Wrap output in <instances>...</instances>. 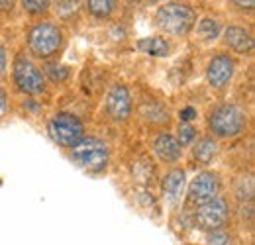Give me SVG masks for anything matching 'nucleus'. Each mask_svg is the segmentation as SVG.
<instances>
[{
	"label": "nucleus",
	"mask_w": 255,
	"mask_h": 245,
	"mask_svg": "<svg viewBox=\"0 0 255 245\" xmlns=\"http://www.w3.org/2000/svg\"><path fill=\"white\" fill-rule=\"evenodd\" d=\"M108 145L98 137H83L77 145L71 147V159L87 171H102L108 165Z\"/></svg>",
	"instance_id": "7ed1b4c3"
},
{
	"label": "nucleus",
	"mask_w": 255,
	"mask_h": 245,
	"mask_svg": "<svg viewBox=\"0 0 255 245\" xmlns=\"http://www.w3.org/2000/svg\"><path fill=\"white\" fill-rule=\"evenodd\" d=\"M218 153V143L214 137H202L196 145H194V159L200 163V165H208L214 155Z\"/></svg>",
	"instance_id": "2eb2a0df"
},
{
	"label": "nucleus",
	"mask_w": 255,
	"mask_h": 245,
	"mask_svg": "<svg viewBox=\"0 0 255 245\" xmlns=\"http://www.w3.org/2000/svg\"><path fill=\"white\" fill-rule=\"evenodd\" d=\"M224 41L236 53H252L254 51V37L242 26H230L224 31Z\"/></svg>",
	"instance_id": "9b49d317"
},
{
	"label": "nucleus",
	"mask_w": 255,
	"mask_h": 245,
	"mask_svg": "<svg viewBox=\"0 0 255 245\" xmlns=\"http://www.w3.org/2000/svg\"><path fill=\"white\" fill-rule=\"evenodd\" d=\"M63 35L55 24H35L28 33V45L37 57H49L61 47Z\"/></svg>",
	"instance_id": "39448f33"
},
{
	"label": "nucleus",
	"mask_w": 255,
	"mask_h": 245,
	"mask_svg": "<svg viewBox=\"0 0 255 245\" xmlns=\"http://www.w3.org/2000/svg\"><path fill=\"white\" fill-rule=\"evenodd\" d=\"M106 110L110 114V118H114L116 122H124L128 120L129 112H131V96L124 85H114L108 98H106Z\"/></svg>",
	"instance_id": "9d476101"
},
{
	"label": "nucleus",
	"mask_w": 255,
	"mask_h": 245,
	"mask_svg": "<svg viewBox=\"0 0 255 245\" xmlns=\"http://www.w3.org/2000/svg\"><path fill=\"white\" fill-rule=\"evenodd\" d=\"M220 190H222L220 177L216 173L204 171V173H198L191 183V186H189V200L192 204L202 206L206 202H212V200L220 198Z\"/></svg>",
	"instance_id": "6e6552de"
},
{
	"label": "nucleus",
	"mask_w": 255,
	"mask_h": 245,
	"mask_svg": "<svg viewBox=\"0 0 255 245\" xmlns=\"http://www.w3.org/2000/svg\"><path fill=\"white\" fill-rule=\"evenodd\" d=\"M6 114V92L0 89V118Z\"/></svg>",
	"instance_id": "b1692460"
},
{
	"label": "nucleus",
	"mask_w": 255,
	"mask_h": 245,
	"mask_svg": "<svg viewBox=\"0 0 255 245\" xmlns=\"http://www.w3.org/2000/svg\"><path fill=\"white\" fill-rule=\"evenodd\" d=\"M194 137H196V129L189 125V123H183L181 127H179V145L183 147V145H191L192 141H194Z\"/></svg>",
	"instance_id": "aec40b11"
},
{
	"label": "nucleus",
	"mask_w": 255,
	"mask_h": 245,
	"mask_svg": "<svg viewBox=\"0 0 255 245\" xmlns=\"http://www.w3.org/2000/svg\"><path fill=\"white\" fill-rule=\"evenodd\" d=\"M153 149H155L157 157H159L161 161H165V163H175V161H179L181 151H183V147L179 145L177 137L171 135V133H159V135L155 137V141H153Z\"/></svg>",
	"instance_id": "f8f14e48"
},
{
	"label": "nucleus",
	"mask_w": 255,
	"mask_h": 245,
	"mask_svg": "<svg viewBox=\"0 0 255 245\" xmlns=\"http://www.w3.org/2000/svg\"><path fill=\"white\" fill-rule=\"evenodd\" d=\"M14 81L28 94H41L45 91V77L26 55H18L14 61Z\"/></svg>",
	"instance_id": "423d86ee"
},
{
	"label": "nucleus",
	"mask_w": 255,
	"mask_h": 245,
	"mask_svg": "<svg viewBox=\"0 0 255 245\" xmlns=\"http://www.w3.org/2000/svg\"><path fill=\"white\" fill-rule=\"evenodd\" d=\"M236 192H238V198L242 202H246V200L252 202V198H254V179H252V175H246V177L240 179Z\"/></svg>",
	"instance_id": "a211bd4d"
},
{
	"label": "nucleus",
	"mask_w": 255,
	"mask_h": 245,
	"mask_svg": "<svg viewBox=\"0 0 255 245\" xmlns=\"http://www.w3.org/2000/svg\"><path fill=\"white\" fill-rule=\"evenodd\" d=\"M232 4H236V6H242V8H244V6H246V8H254V0H248V2H232Z\"/></svg>",
	"instance_id": "a878e982"
},
{
	"label": "nucleus",
	"mask_w": 255,
	"mask_h": 245,
	"mask_svg": "<svg viewBox=\"0 0 255 245\" xmlns=\"http://www.w3.org/2000/svg\"><path fill=\"white\" fill-rule=\"evenodd\" d=\"M194 116H196V110H194L192 106H187V108H183V110H181V114H179L181 122H191Z\"/></svg>",
	"instance_id": "5701e85b"
},
{
	"label": "nucleus",
	"mask_w": 255,
	"mask_h": 245,
	"mask_svg": "<svg viewBox=\"0 0 255 245\" xmlns=\"http://www.w3.org/2000/svg\"><path fill=\"white\" fill-rule=\"evenodd\" d=\"M47 131H49L51 139L57 145H61V147H73V145H77L83 139L85 127H83V122L77 116H73L69 112H61V114H57V116H53L49 120Z\"/></svg>",
	"instance_id": "20e7f679"
},
{
	"label": "nucleus",
	"mask_w": 255,
	"mask_h": 245,
	"mask_svg": "<svg viewBox=\"0 0 255 245\" xmlns=\"http://www.w3.org/2000/svg\"><path fill=\"white\" fill-rule=\"evenodd\" d=\"M196 226L204 232H220L224 226L228 224L230 218V208L228 202L224 198H216L212 202H206L202 206H198L196 210Z\"/></svg>",
	"instance_id": "0eeeda50"
},
{
	"label": "nucleus",
	"mask_w": 255,
	"mask_h": 245,
	"mask_svg": "<svg viewBox=\"0 0 255 245\" xmlns=\"http://www.w3.org/2000/svg\"><path fill=\"white\" fill-rule=\"evenodd\" d=\"M87 8L96 18H108L114 10V2L112 0H89Z\"/></svg>",
	"instance_id": "f3484780"
},
{
	"label": "nucleus",
	"mask_w": 255,
	"mask_h": 245,
	"mask_svg": "<svg viewBox=\"0 0 255 245\" xmlns=\"http://www.w3.org/2000/svg\"><path fill=\"white\" fill-rule=\"evenodd\" d=\"M4 69H6V53H4V47L0 43V75L4 73Z\"/></svg>",
	"instance_id": "393cba45"
},
{
	"label": "nucleus",
	"mask_w": 255,
	"mask_h": 245,
	"mask_svg": "<svg viewBox=\"0 0 255 245\" xmlns=\"http://www.w3.org/2000/svg\"><path fill=\"white\" fill-rule=\"evenodd\" d=\"M208 125L212 129V133H216L218 137H236L248 125V118L240 106L220 104L212 110V114L208 118Z\"/></svg>",
	"instance_id": "f03ea898"
},
{
	"label": "nucleus",
	"mask_w": 255,
	"mask_h": 245,
	"mask_svg": "<svg viewBox=\"0 0 255 245\" xmlns=\"http://www.w3.org/2000/svg\"><path fill=\"white\" fill-rule=\"evenodd\" d=\"M204 245H234V236L228 232H212Z\"/></svg>",
	"instance_id": "6ab92c4d"
},
{
	"label": "nucleus",
	"mask_w": 255,
	"mask_h": 245,
	"mask_svg": "<svg viewBox=\"0 0 255 245\" xmlns=\"http://www.w3.org/2000/svg\"><path fill=\"white\" fill-rule=\"evenodd\" d=\"M45 73H47V77H49L51 81H57V83L65 81V79H67V75H69V71L65 69L63 65H53V63L45 67Z\"/></svg>",
	"instance_id": "412c9836"
},
{
	"label": "nucleus",
	"mask_w": 255,
	"mask_h": 245,
	"mask_svg": "<svg viewBox=\"0 0 255 245\" xmlns=\"http://www.w3.org/2000/svg\"><path fill=\"white\" fill-rule=\"evenodd\" d=\"M198 35L206 41H212L220 35V24L216 18H202L198 22Z\"/></svg>",
	"instance_id": "dca6fc26"
},
{
	"label": "nucleus",
	"mask_w": 255,
	"mask_h": 245,
	"mask_svg": "<svg viewBox=\"0 0 255 245\" xmlns=\"http://www.w3.org/2000/svg\"><path fill=\"white\" fill-rule=\"evenodd\" d=\"M234 73H236V61L230 55L220 53V55H216L212 61L208 63V69H206L208 85L212 89H224L232 81Z\"/></svg>",
	"instance_id": "1a4fd4ad"
},
{
	"label": "nucleus",
	"mask_w": 255,
	"mask_h": 245,
	"mask_svg": "<svg viewBox=\"0 0 255 245\" xmlns=\"http://www.w3.org/2000/svg\"><path fill=\"white\" fill-rule=\"evenodd\" d=\"M185 183H187V175L183 169H173L171 173L165 175L163 179V192H165V198L169 202H179V198L183 196V190H185Z\"/></svg>",
	"instance_id": "ddd939ff"
},
{
	"label": "nucleus",
	"mask_w": 255,
	"mask_h": 245,
	"mask_svg": "<svg viewBox=\"0 0 255 245\" xmlns=\"http://www.w3.org/2000/svg\"><path fill=\"white\" fill-rule=\"evenodd\" d=\"M196 14L191 6L187 4H179V2H171L161 6L155 14V22L169 35H187L191 28L194 26Z\"/></svg>",
	"instance_id": "f257e3e1"
},
{
	"label": "nucleus",
	"mask_w": 255,
	"mask_h": 245,
	"mask_svg": "<svg viewBox=\"0 0 255 245\" xmlns=\"http://www.w3.org/2000/svg\"><path fill=\"white\" fill-rule=\"evenodd\" d=\"M0 8H12V2H0Z\"/></svg>",
	"instance_id": "bb28decb"
},
{
	"label": "nucleus",
	"mask_w": 255,
	"mask_h": 245,
	"mask_svg": "<svg viewBox=\"0 0 255 245\" xmlns=\"http://www.w3.org/2000/svg\"><path fill=\"white\" fill-rule=\"evenodd\" d=\"M24 10H28L30 14H41L49 8V2L47 0H24L22 2Z\"/></svg>",
	"instance_id": "4be33fe9"
},
{
	"label": "nucleus",
	"mask_w": 255,
	"mask_h": 245,
	"mask_svg": "<svg viewBox=\"0 0 255 245\" xmlns=\"http://www.w3.org/2000/svg\"><path fill=\"white\" fill-rule=\"evenodd\" d=\"M137 49L147 53V55H153V57H167L169 55V43L167 39H163L161 35H151V37H143L137 41Z\"/></svg>",
	"instance_id": "4468645a"
}]
</instances>
